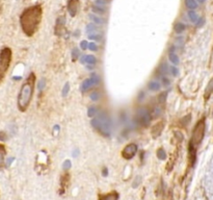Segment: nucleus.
<instances>
[{
	"label": "nucleus",
	"mask_w": 213,
	"mask_h": 200,
	"mask_svg": "<svg viewBox=\"0 0 213 200\" xmlns=\"http://www.w3.org/2000/svg\"><path fill=\"white\" fill-rule=\"evenodd\" d=\"M43 9L41 5H33L26 9L20 16V24L22 30L27 37H31L40 27Z\"/></svg>",
	"instance_id": "f257e3e1"
},
{
	"label": "nucleus",
	"mask_w": 213,
	"mask_h": 200,
	"mask_svg": "<svg viewBox=\"0 0 213 200\" xmlns=\"http://www.w3.org/2000/svg\"><path fill=\"white\" fill-rule=\"evenodd\" d=\"M35 76L31 73L27 77L25 83L21 87L20 93L18 95V108L21 112H25L28 108L31 101L32 95H33V88H35Z\"/></svg>",
	"instance_id": "f03ea898"
},
{
	"label": "nucleus",
	"mask_w": 213,
	"mask_h": 200,
	"mask_svg": "<svg viewBox=\"0 0 213 200\" xmlns=\"http://www.w3.org/2000/svg\"><path fill=\"white\" fill-rule=\"evenodd\" d=\"M12 50L8 47H4L0 51V83L4 78L6 72L8 71V68L12 63Z\"/></svg>",
	"instance_id": "7ed1b4c3"
},
{
	"label": "nucleus",
	"mask_w": 213,
	"mask_h": 200,
	"mask_svg": "<svg viewBox=\"0 0 213 200\" xmlns=\"http://www.w3.org/2000/svg\"><path fill=\"white\" fill-rule=\"evenodd\" d=\"M205 120L202 119L201 121H199L195 125V129H193V132H192V139H191V145L193 147L195 146L200 145L204 138V135H205Z\"/></svg>",
	"instance_id": "20e7f679"
},
{
	"label": "nucleus",
	"mask_w": 213,
	"mask_h": 200,
	"mask_svg": "<svg viewBox=\"0 0 213 200\" xmlns=\"http://www.w3.org/2000/svg\"><path fill=\"white\" fill-rule=\"evenodd\" d=\"M136 121H137V124L147 126L151 122V115H150L149 110L146 108H139L137 110V115H136Z\"/></svg>",
	"instance_id": "39448f33"
},
{
	"label": "nucleus",
	"mask_w": 213,
	"mask_h": 200,
	"mask_svg": "<svg viewBox=\"0 0 213 200\" xmlns=\"http://www.w3.org/2000/svg\"><path fill=\"white\" fill-rule=\"evenodd\" d=\"M91 125H92L95 129H97L98 131H100L103 136H105V137L110 136V130L104 126V124L102 123V121H101L99 118H94V119H92V121H91Z\"/></svg>",
	"instance_id": "423d86ee"
},
{
	"label": "nucleus",
	"mask_w": 213,
	"mask_h": 200,
	"mask_svg": "<svg viewBox=\"0 0 213 200\" xmlns=\"http://www.w3.org/2000/svg\"><path fill=\"white\" fill-rule=\"evenodd\" d=\"M136 151H137V145L134 144V143H131V144H128L126 147L123 149V152H122V155L125 159H131L134 155H135Z\"/></svg>",
	"instance_id": "0eeeda50"
},
{
	"label": "nucleus",
	"mask_w": 213,
	"mask_h": 200,
	"mask_svg": "<svg viewBox=\"0 0 213 200\" xmlns=\"http://www.w3.org/2000/svg\"><path fill=\"white\" fill-rule=\"evenodd\" d=\"M79 9V0H70L68 2V12L71 17H75Z\"/></svg>",
	"instance_id": "6e6552de"
},
{
	"label": "nucleus",
	"mask_w": 213,
	"mask_h": 200,
	"mask_svg": "<svg viewBox=\"0 0 213 200\" xmlns=\"http://www.w3.org/2000/svg\"><path fill=\"white\" fill-rule=\"evenodd\" d=\"M168 58H170V60L173 63V65H174V66H177V65H179V63H180L179 56L176 54V52H175V47L174 46H172L170 48V52H168Z\"/></svg>",
	"instance_id": "1a4fd4ad"
},
{
	"label": "nucleus",
	"mask_w": 213,
	"mask_h": 200,
	"mask_svg": "<svg viewBox=\"0 0 213 200\" xmlns=\"http://www.w3.org/2000/svg\"><path fill=\"white\" fill-rule=\"evenodd\" d=\"M5 155H6V150H5V146L0 143V169L2 168L4 165L5 161Z\"/></svg>",
	"instance_id": "9d476101"
},
{
	"label": "nucleus",
	"mask_w": 213,
	"mask_h": 200,
	"mask_svg": "<svg viewBox=\"0 0 213 200\" xmlns=\"http://www.w3.org/2000/svg\"><path fill=\"white\" fill-rule=\"evenodd\" d=\"M119 198V195L115 192H111L109 194H106V195H103L100 197V200H117Z\"/></svg>",
	"instance_id": "9b49d317"
},
{
	"label": "nucleus",
	"mask_w": 213,
	"mask_h": 200,
	"mask_svg": "<svg viewBox=\"0 0 213 200\" xmlns=\"http://www.w3.org/2000/svg\"><path fill=\"white\" fill-rule=\"evenodd\" d=\"M93 85H94V83H93V80L91 78L84 79L83 83H82V85H81V91H82V92H85V91L88 90L89 88L92 87Z\"/></svg>",
	"instance_id": "f8f14e48"
},
{
	"label": "nucleus",
	"mask_w": 213,
	"mask_h": 200,
	"mask_svg": "<svg viewBox=\"0 0 213 200\" xmlns=\"http://www.w3.org/2000/svg\"><path fill=\"white\" fill-rule=\"evenodd\" d=\"M89 19L94 22L95 24H98V25H102L103 23H105V20L101 17L97 16V15H89Z\"/></svg>",
	"instance_id": "ddd939ff"
},
{
	"label": "nucleus",
	"mask_w": 213,
	"mask_h": 200,
	"mask_svg": "<svg viewBox=\"0 0 213 200\" xmlns=\"http://www.w3.org/2000/svg\"><path fill=\"white\" fill-rule=\"evenodd\" d=\"M185 5L189 11H195L197 7V2L195 0H185Z\"/></svg>",
	"instance_id": "4468645a"
},
{
	"label": "nucleus",
	"mask_w": 213,
	"mask_h": 200,
	"mask_svg": "<svg viewBox=\"0 0 213 200\" xmlns=\"http://www.w3.org/2000/svg\"><path fill=\"white\" fill-rule=\"evenodd\" d=\"M92 11L94 13H96L97 15H103L106 13V9L104 6H100V5H93Z\"/></svg>",
	"instance_id": "2eb2a0df"
},
{
	"label": "nucleus",
	"mask_w": 213,
	"mask_h": 200,
	"mask_svg": "<svg viewBox=\"0 0 213 200\" xmlns=\"http://www.w3.org/2000/svg\"><path fill=\"white\" fill-rule=\"evenodd\" d=\"M188 18H189V20L191 21L192 23H197V20L200 19V17L195 11H188Z\"/></svg>",
	"instance_id": "dca6fc26"
},
{
	"label": "nucleus",
	"mask_w": 213,
	"mask_h": 200,
	"mask_svg": "<svg viewBox=\"0 0 213 200\" xmlns=\"http://www.w3.org/2000/svg\"><path fill=\"white\" fill-rule=\"evenodd\" d=\"M212 92H213V78H211V80L209 81V83L207 85L206 90H205V97L208 98Z\"/></svg>",
	"instance_id": "f3484780"
},
{
	"label": "nucleus",
	"mask_w": 213,
	"mask_h": 200,
	"mask_svg": "<svg viewBox=\"0 0 213 200\" xmlns=\"http://www.w3.org/2000/svg\"><path fill=\"white\" fill-rule=\"evenodd\" d=\"M148 88H149L150 91H158V90H160L161 85L158 83V81H151V83H149V85H148Z\"/></svg>",
	"instance_id": "a211bd4d"
},
{
	"label": "nucleus",
	"mask_w": 213,
	"mask_h": 200,
	"mask_svg": "<svg viewBox=\"0 0 213 200\" xmlns=\"http://www.w3.org/2000/svg\"><path fill=\"white\" fill-rule=\"evenodd\" d=\"M99 30H100V28H99V26H97L96 24H88V25L86 26V31L91 32V33H96V32H98Z\"/></svg>",
	"instance_id": "6ab92c4d"
},
{
	"label": "nucleus",
	"mask_w": 213,
	"mask_h": 200,
	"mask_svg": "<svg viewBox=\"0 0 213 200\" xmlns=\"http://www.w3.org/2000/svg\"><path fill=\"white\" fill-rule=\"evenodd\" d=\"M174 29L177 33H182V32L185 30V25H184L183 23H180V22H179V23H176Z\"/></svg>",
	"instance_id": "aec40b11"
},
{
	"label": "nucleus",
	"mask_w": 213,
	"mask_h": 200,
	"mask_svg": "<svg viewBox=\"0 0 213 200\" xmlns=\"http://www.w3.org/2000/svg\"><path fill=\"white\" fill-rule=\"evenodd\" d=\"M85 63H87L88 65H95L97 63V58L94 55H85Z\"/></svg>",
	"instance_id": "412c9836"
},
{
	"label": "nucleus",
	"mask_w": 213,
	"mask_h": 200,
	"mask_svg": "<svg viewBox=\"0 0 213 200\" xmlns=\"http://www.w3.org/2000/svg\"><path fill=\"white\" fill-rule=\"evenodd\" d=\"M97 114H98V110H97L96 107H94V106L88 107V110H87V116H88L89 118H94Z\"/></svg>",
	"instance_id": "4be33fe9"
},
{
	"label": "nucleus",
	"mask_w": 213,
	"mask_h": 200,
	"mask_svg": "<svg viewBox=\"0 0 213 200\" xmlns=\"http://www.w3.org/2000/svg\"><path fill=\"white\" fill-rule=\"evenodd\" d=\"M102 35L101 33H98V32H96V33H91V35H88V39L89 40H94V41H101L102 40Z\"/></svg>",
	"instance_id": "5701e85b"
},
{
	"label": "nucleus",
	"mask_w": 213,
	"mask_h": 200,
	"mask_svg": "<svg viewBox=\"0 0 213 200\" xmlns=\"http://www.w3.org/2000/svg\"><path fill=\"white\" fill-rule=\"evenodd\" d=\"M157 157H158L159 159H166V153L163 149H159L157 151Z\"/></svg>",
	"instance_id": "b1692460"
},
{
	"label": "nucleus",
	"mask_w": 213,
	"mask_h": 200,
	"mask_svg": "<svg viewBox=\"0 0 213 200\" xmlns=\"http://www.w3.org/2000/svg\"><path fill=\"white\" fill-rule=\"evenodd\" d=\"M89 98H91V100H93V101H97V100H99V98H100V95H99L98 92H93V93H91V95H89Z\"/></svg>",
	"instance_id": "393cba45"
},
{
	"label": "nucleus",
	"mask_w": 213,
	"mask_h": 200,
	"mask_svg": "<svg viewBox=\"0 0 213 200\" xmlns=\"http://www.w3.org/2000/svg\"><path fill=\"white\" fill-rule=\"evenodd\" d=\"M170 72H171V73H172V75H173V76H175V77H177V76L179 75V69H178V68H177L176 66L171 67Z\"/></svg>",
	"instance_id": "a878e982"
},
{
	"label": "nucleus",
	"mask_w": 213,
	"mask_h": 200,
	"mask_svg": "<svg viewBox=\"0 0 213 200\" xmlns=\"http://www.w3.org/2000/svg\"><path fill=\"white\" fill-rule=\"evenodd\" d=\"M69 91H70V85L68 83L64 85V89H62V96H67V95L69 94Z\"/></svg>",
	"instance_id": "bb28decb"
},
{
	"label": "nucleus",
	"mask_w": 213,
	"mask_h": 200,
	"mask_svg": "<svg viewBox=\"0 0 213 200\" xmlns=\"http://www.w3.org/2000/svg\"><path fill=\"white\" fill-rule=\"evenodd\" d=\"M91 79L93 80V83H94V85H98V83H100V77H99L97 74H93V75L91 76Z\"/></svg>",
	"instance_id": "cd10ccee"
},
{
	"label": "nucleus",
	"mask_w": 213,
	"mask_h": 200,
	"mask_svg": "<svg viewBox=\"0 0 213 200\" xmlns=\"http://www.w3.org/2000/svg\"><path fill=\"white\" fill-rule=\"evenodd\" d=\"M79 56V50L77 48H74L73 51H72V58H73V60H76L77 58Z\"/></svg>",
	"instance_id": "c85d7f7f"
},
{
	"label": "nucleus",
	"mask_w": 213,
	"mask_h": 200,
	"mask_svg": "<svg viewBox=\"0 0 213 200\" xmlns=\"http://www.w3.org/2000/svg\"><path fill=\"white\" fill-rule=\"evenodd\" d=\"M88 49H89V50H92V51H97L98 46H97L94 42H91V43L88 44Z\"/></svg>",
	"instance_id": "c756f323"
},
{
	"label": "nucleus",
	"mask_w": 213,
	"mask_h": 200,
	"mask_svg": "<svg viewBox=\"0 0 213 200\" xmlns=\"http://www.w3.org/2000/svg\"><path fill=\"white\" fill-rule=\"evenodd\" d=\"M108 3L107 0H96V4L97 5H100V6H104Z\"/></svg>",
	"instance_id": "7c9ffc66"
},
{
	"label": "nucleus",
	"mask_w": 213,
	"mask_h": 200,
	"mask_svg": "<svg viewBox=\"0 0 213 200\" xmlns=\"http://www.w3.org/2000/svg\"><path fill=\"white\" fill-rule=\"evenodd\" d=\"M165 98H166V94H165V93L160 94V95H159V97H158L159 102H160V103H163V102H164V100H165Z\"/></svg>",
	"instance_id": "2f4dec72"
},
{
	"label": "nucleus",
	"mask_w": 213,
	"mask_h": 200,
	"mask_svg": "<svg viewBox=\"0 0 213 200\" xmlns=\"http://www.w3.org/2000/svg\"><path fill=\"white\" fill-rule=\"evenodd\" d=\"M45 83H46V81H45V79H42V80L39 83V90L40 91H43L44 87H45V85H46Z\"/></svg>",
	"instance_id": "473e14b6"
},
{
	"label": "nucleus",
	"mask_w": 213,
	"mask_h": 200,
	"mask_svg": "<svg viewBox=\"0 0 213 200\" xmlns=\"http://www.w3.org/2000/svg\"><path fill=\"white\" fill-rule=\"evenodd\" d=\"M88 47V45H87V42L86 41H82L80 43V48L82 49V50H85V49Z\"/></svg>",
	"instance_id": "72a5a7b5"
},
{
	"label": "nucleus",
	"mask_w": 213,
	"mask_h": 200,
	"mask_svg": "<svg viewBox=\"0 0 213 200\" xmlns=\"http://www.w3.org/2000/svg\"><path fill=\"white\" fill-rule=\"evenodd\" d=\"M204 22H205L204 19H203V18H200L199 20H197V27H201V26H203Z\"/></svg>",
	"instance_id": "f704fd0d"
},
{
	"label": "nucleus",
	"mask_w": 213,
	"mask_h": 200,
	"mask_svg": "<svg viewBox=\"0 0 213 200\" xmlns=\"http://www.w3.org/2000/svg\"><path fill=\"white\" fill-rule=\"evenodd\" d=\"M160 70L163 72V74L166 73V72H167V65L166 64H163L162 66L160 67Z\"/></svg>",
	"instance_id": "c9c22d12"
},
{
	"label": "nucleus",
	"mask_w": 213,
	"mask_h": 200,
	"mask_svg": "<svg viewBox=\"0 0 213 200\" xmlns=\"http://www.w3.org/2000/svg\"><path fill=\"white\" fill-rule=\"evenodd\" d=\"M64 169H69L70 167H71V162L66 161V162H64Z\"/></svg>",
	"instance_id": "e433bc0d"
},
{
	"label": "nucleus",
	"mask_w": 213,
	"mask_h": 200,
	"mask_svg": "<svg viewBox=\"0 0 213 200\" xmlns=\"http://www.w3.org/2000/svg\"><path fill=\"white\" fill-rule=\"evenodd\" d=\"M162 83L164 85H170V80H168V78H166V77H162Z\"/></svg>",
	"instance_id": "4c0bfd02"
},
{
	"label": "nucleus",
	"mask_w": 213,
	"mask_h": 200,
	"mask_svg": "<svg viewBox=\"0 0 213 200\" xmlns=\"http://www.w3.org/2000/svg\"><path fill=\"white\" fill-rule=\"evenodd\" d=\"M144 93L142 91V92H140V94H139V96H138V98H139V100H142V99L144 98Z\"/></svg>",
	"instance_id": "58836bf2"
},
{
	"label": "nucleus",
	"mask_w": 213,
	"mask_h": 200,
	"mask_svg": "<svg viewBox=\"0 0 213 200\" xmlns=\"http://www.w3.org/2000/svg\"><path fill=\"white\" fill-rule=\"evenodd\" d=\"M107 173H108L107 169H106V168H104V169H103V175H104V176H106V175H107Z\"/></svg>",
	"instance_id": "ea45409f"
},
{
	"label": "nucleus",
	"mask_w": 213,
	"mask_h": 200,
	"mask_svg": "<svg viewBox=\"0 0 213 200\" xmlns=\"http://www.w3.org/2000/svg\"><path fill=\"white\" fill-rule=\"evenodd\" d=\"M195 1H197V3H204L206 0H195Z\"/></svg>",
	"instance_id": "a19ab883"
}]
</instances>
